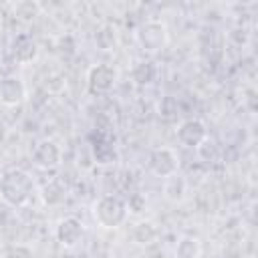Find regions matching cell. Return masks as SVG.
Wrapping results in <instances>:
<instances>
[{
  "label": "cell",
  "mask_w": 258,
  "mask_h": 258,
  "mask_svg": "<svg viewBox=\"0 0 258 258\" xmlns=\"http://www.w3.org/2000/svg\"><path fill=\"white\" fill-rule=\"evenodd\" d=\"M38 14H40V4H38V2L22 0V2H16V4H14V16H18V18L24 20V22L36 18Z\"/></svg>",
  "instance_id": "obj_20"
},
{
  "label": "cell",
  "mask_w": 258,
  "mask_h": 258,
  "mask_svg": "<svg viewBox=\"0 0 258 258\" xmlns=\"http://www.w3.org/2000/svg\"><path fill=\"white\" fill-rule=\"evenodd\" d=\"M175 137H177V143L187 147V149H196L208 135V127L202 119L198 117H191V119H183L177 129H175Z\"/></svg>",
  "instance_id": "obj_9"
},
{
  "label": "cell",
  "mask_w": 258,
  "mask_h": 258,
  "mask_svg": "<svg viewBox=\"0 0 258 258\" xmlns=\"http://www.w3.org/2000/svg\"><path fill=\"white\" fill-rule=\"evenodd\" d=\"M159 238V230L151 220H139L131 228V240L137 246H151Z\"/></svg>",
  "instance_id": "obj_13"
},
{
  "label": "cell",
  "mask_w": 258,
  "mask_h": 258,
  "mask_svg": "<svg viewBox=\"0 0 258 258\" xmlns=\"http://www.w3.org/2000/svg\"><path fill=\"white\" fill-rule=\"evenodd\" d=\"M28 97V89L26 83L22 81V77L8 73L0 77V105L4 107H18L26 101Z\"/></svg>",
  "instance_id": "obj_7"
},
{
  "label": "cell",
  "mask_w": 258,
  "mask_h": 258,
  "mask_svg": "<svg viewBox=\"0 0 258 258\" xmlns=\"http://www.w3.org/2000/svg\"><path fill=\"white\" fill-rule=\"evenodd\" d=\"M54 238L62 248H75L85 238V224L77 216H64L54 226Z\"/></svg>",
  "instance_id": "obj_8"
},
{
  "label": "cell",
  "mask_w": 258,
  "mask_h": 258,
  "mask_svg": "<svg viewBox=\"0 0 258 258\" xmlns=\"http://www.w3.org/2000/svg\"><path fill=\"white\" fill-rule=\"evenodd\" d=\"M95 42H97V46H99L101 50H113V48L117 46V42H119V38H117V28H115L113 24H103V26L97 30V34H95Z\"/></svg>",
  "instance_id": "obj_17"
},
{
  "label": "cell",
  "mask_w": 258,
  "mask_h": 258,
  "mask_svg": "<svg viewBox=\"0 0 258 258\" xmlns=\"http://www.w3.org/2000/svg\"><path fill=\"white\" fill-rule=\"evenodd\" d=\"M93 159L99 163V165H109V163H115L117 159V151H115V145L107 139H97L93 143Z\"/></svg>",
  "instance_id": "obj_16"
},
{
  "label": "cell",
  "mask_w": 258,
  "mask_h": 258,
  "mask_svg": "<svg viewBox=\"0 0 258 258\" xmlns=\"http://www.w3.org/2000/svg\"><path fill=\"white\" fill-rule=\"evenodd\" d=\"M179 155L173 147H155L149 151V157H147V167L149 171L155 175V177H169L173 173H179Z\"/></svg>",
  "instance_id": "obj_4"
},
{
  "label": "cell",
  "mask_w": 258,
  "mask_h": 258,
  "mask_svg": "<svg viewBox=\"0 0 258 258\" xmlns=\"http://www.w3.org/2000/svg\"><path fill=\"white\" fill-rule=\"evenodd\" d=\"M159 77V67L157 62L153 60H137L133 67H131V79L137 87H151Z\"/></svg>",
  "instance_id": "obj_11"
},
{
  "label": "cell",
  "mask_w": 258,
  "mask_h": 258,
  "mask_svg": "<svg viewBox=\"0 0 258 258\" xmlns=\"http://www.w3.org/2000/svg\"><path fill=\"white\" fill-rule=\"evenodd\" d=\"M36 181L34 177L20 167H8L0 173V200L6 206L22 208L34 196Z\"/></svg>",
  "instance_id": "obj_1"
},
{
  "label": "cell",
  "mask_w": 258,
  "mask_h": 258,
  "mask_svg": "<svg viewBox=\"0 0 258 258\" xmlns=\"http://www.w3.org/2000/svg\"><path fill=\"white\" fill-rule=\"evenodd\" d=\"M32 163L42 171L58 169L62 163V149L54 139H40L32 147Z\"/></svg>",
  "instance_id": "obj_6"
},
{
  "label": "cell",
  "mask_w": 258,
  "mask_h": 258,
  "mask_svg": "<svg viewBox=\"0 0 258 258\" xmlns=\"http://www.w3.org/2000/svg\"><path fill=\"white\" fill-rule=\"evenodd\" d=\"M196 155H198V159L202 161V163H216L218 161V157H220V149H218V145L214 143V139H210V137H206L198 147H196Z\"/></svg>",
  "instance_id": "obj_19"
},
{
  "label": "cell",
  "mask_w": 258,
  "mask_h": 258,
  "mask_svg": "<svg viewBox=\"0 0 258 258\" xmlns=\"http://www.w3.org/2000/svg\"><path fill=\"white\" fill-rule=\"evenodd\" d=\"M40 200L46 206H50V208L64 204V200H67V185L60 179H56V177L50 179V181H46L40 187Z\"/></svg>",
  "instance_id": "obj_14"
},
{
  "label": "cell",
  "mask_w": 258,
  "mask_h": 258,
  "mask_svg": "<svg viewBox=\"0 0 258 258\" xmlns=\"http://www.w3.org/2000/svg\"><path fill=\"white\" fill-rule=\"evenodd\" d=\"M133 38H135V44L139 46L141 52H145V54H157V52H161L167 46V42H169V30H167V24L163 20L149 18V20H143L135 28Z\"/></svg>",
  "instance_id": "obj_3"
},
{
  "label": "cell",
  "mask_w": 258,
  "mask_h": 258,
  "mask_svg": "<svg viewBox=\"0 0 258 258\" xmlns=\"http://www.w3.org/2000/svg\"><path fill=\"white\" fill-rule=\"evenodd\" d=\"M119 81V71L113 64L107 62H97L89 67L87 71V89L93 95H107L115 89Z\"/></svg>",
  "instance_id": "obj_5"
},
{
  "label": "cell",
  "mask_w": 258,
  "mask_h": 258,
  "mask_svg": "<svg viewBox=\"0 0 258 258\" xmlns=\"http://www.w3.org/2000/svg\"><path fill=\"white\" fill-rule=\"evenodd\" d=\"M200 254H202V242L196 236L183 234L177 238V244L173 248L175 258H200Z\"/></svg>",
  "instance_id": "obj_15"
},
{
  "label": "cell",
  "mask_w": 258,
  "mask_h": 258,
  "mask_svg": "<svg viewBox=\"0 0 258 258\" xmlns=\"http://www.w3.org/2000/svg\"><path fill=\"white\" fill-rule=\"evenodd\" d=\"M38 42L28 32H18L10 42V54L18 64H30L38 58Z\"/></svg>",
  "instance_id": "obj_10"
},
{
  "label": "cell",
  "mask_w": 258,
  "mask_h": 258,
  "mask_svg": "<svg viewBox=\"0 0 258 258\" xmlns=\"http://www.w3.org/2000/svg\"><path fill=\"white\" fill-rule=\"evenodd\" d=\"M91 214H93V220L105 230H117L129 218V210H127L125 200L121 196H115V194L99 196L91 206Z\"/></svg>",
  "instance_id": "obj_2"
},
{
  "label": "cell",
  "mask_w": 258,
  "mask_h": 258,
  "mask_svg": "<svg viewBox=\"0 0 258 258\" xmlns=\"http://www.w3.org/2000/svg\"><path fill=\"white\" fill-rule=\"evenodd\" d=\"M187 187H189V183H187L185 175L173 173L163 179V198L171 204H181L187 196Z\"/></svg>",
  "instance_id": "obj_12"
},
{
  "label": "cell",
  "mask_w": 258,
  "mask_h": 258,
  "mask_svg": "<svg viewBox=\"0 0 258 258\" xmlns=\"http://www.w3.org/2000/svg\"><path fill=\"white\" fill-rule=\"evenodd\" d=\"M157 115L163 119V121H175L177 117H179V103H177V99L175 97H171V95H165V97H161L159 99V103H157Z\"/></svg>",
  "instance_id": "obj_18"
},
{
  "label": "cell",
  "mask_w": 258,
  "mask_h": 258,
  "mask_svg": "<svg viewBox=\"0 0 258 258\" xmlns=\"http://www.w3.org/2000/svg\"><path fill=\"white\" fill-rule=\"evenodd\" d=\"M125 204H127L129 214H135L137 216V214H141L147 208V198L141 191H135V194L129 196V200H125Z\"/></svg>",
  "instance_id": "obj_21"
}]
</instances>
